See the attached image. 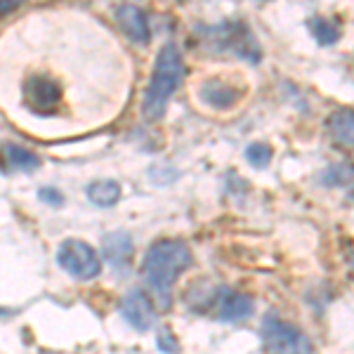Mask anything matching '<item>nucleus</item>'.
Wrapping results in <instances>:
<instances>
[{
	"label": "nucleus",
	"instance_id": "obj_1",
	"mask_svg": "<svg viewBox=\"0 0 354 354\" xmlns=\"http://www.w3.org/2000/svg\"><path fill=\"white\" fill-rule=\"evenodd\" d=\"M192 265V250L182 239H161L145 258V281L161 307H170L173 286Z\"/></svg>",
	"mask_w": 354,
	"mask_h": 354
},
{
	"label": "nucleus",
	"instance_id": "obj_2",
	"mask_svg": "<svg viewBox=\"0 0 354 354\" xmlns=\"http://www.w3.org/2000/svg\"><path fill=\"white\" fill-rule=\"evenodd\" d=\"M182 78H185V59H182L180 48L175 43H165L156 57V64H153L149 85H147L145 93V102H142V111H145L147 118H151V121L163 118L170 97L182 85Z\"/></svg>",
	"mask_w": 354,
	"mask_h": 354
},
{
	"label": "nucleus",
	"instance_id": "obj_3",
	"mask_svg": "<svg viewBox=\"0 0 354 354\" xmlns=\"http://www.w3.org/2000/svg\"><path fill=\"white\" fill-rule=\"evenodd\" d=\"M198 33H201V41L210 53L236 55L241 59H248L250 64H258L262 57L258 38L243 21H222L218 26L198 28Z\"/></svg>",
	"mask_w": 354,
	"mask_h": 354
},
{
	"label": "nucleus",
	"instance_id": "obj_4",
	"mask_svg": "<svg viewBox=\"0 0 354 354\" xmlns=\"http://www.w3.org/2000/svg\"><path fill=\"white\" fill-rule=\"evenodd\" d=\"M262 347L267 354H314V347L305 333L277 312H267L262 319Z\"/></svg>",
	"mask_w": 354,
	"mask_h": 354
},
{
	"label": "nucleus",
	"instance_id": "obj_5",
	"mask_svg": "<svg viewBox=\"0 0 354 354\" xmlns=\"http://www.w3.org/2000/svg\"><path fill=\"white\" fill-rule=\"evenodd\" d=\"M57 262L66 274H71L78 281H93L95 277H100L102 262L100 255L95 253V248L90 243L81 241V239H66L57 248Z\"/></svg>",
	"mask_w": 354,
	"mask_h": 354
},
{
	"label": "nucleus",
	"instance_id": "obj_6",
	"mask_svg": "<svg viewBox=\"0 0 354 354\" xmlns=\"http://www.w3.org/2000/svg\"><path fill=\"white\" fill-rule=\"evenodd\" d=\"M198 97H201L208 106H213V109L230 111L245 97V88L234 81H225V78L215 76L198 85Z\"/></svg>",
	"mask_w": 354,
	"mask_h": 354
},
{
	"label": "nucleus",
	"instance_id": "obj_7",
	"mask_svg": "<svg viewBox=\"0 0 354 354\" xmlns=\"http://www.w3.org/2000/svg\"><path fill=\"white\" fill-rule=\"evenodd\" d=\"M121 314H123L125 322H128L135 330H140V333L151 330L158 322V314L153 310V302L142 288H133L128 295H125L121 302Z\"/></svg>",
	"mask_w": 354,
	"mask_h": 354
},
{
	"label": "nucleus",
	"instance_id": "obj_8",
	"mask_svg": "<svg viewBox=\"0 0 354 354\" xmlns=\"http://www.w3.org/2000/svg\"><path fill=\"white\" fill-rule=\"evenodd\" d=\"M213 305H215V314H218L220 322H243V319H250L255 312V302L250 295L245 293H239V290H232V288H220L213 298Z\"/></svg>",
	"mask_w": 354,
	"mask_h": 354
},
{
	"label": "nucleus",
	"instance_id": "obj_9",
	"mask_svg": "<svg viewBox=\"0 0 354 354\" xmlns=\"http://www.w3.org/2000/svg\"><path fill=\"white\" fill-rule=\"evenodd\" d=\"M102 250H104V258L109 262L111 272L116 277H128L130 267H133V236L128 232H113L106 234L104 243H102Z\"/></svg>",
	"mask_w": 354,
	"mask_h": 354
},
{
	"label": "nucleus",
	"instance_id": "obj_10",
	"mask_svg": "<svg viewBox=\"0 0 354 354\" xmlns=\"http://www.w3.org/2000/svg\"><path fill=\"white\" fill-rule=\"evenodd\" d=\"M116 21L133 43H137V45L149 43V38H151L149 21H147V15L142 8H137V5H118Z\"/></svg>",
	"mask_w": 354,
	"mask_h": 354
},
{
	"label": "nucleus",
	"instance_id": "obj_11",
	"mask_svg": "<svg viewBox=\"0 0 354 354\" xmlns=\"http://www.w3.org/2000/svg\"><path fill=\"white\" fill-rule=\"evenodd\" d=\"M36 168H41V158L33 151L15 145V142H3L0 145V173H31Z\"/></svg>",
	"mask_w": 354,
	"mask_h": 354
},
{
	"label": "nucleus",
	"instance_id": "obj_12",
	"mask_svg": "<svg viewBox=\"0 0 354 354\" xmlns=\"http://www.w3.org/2000/svg\"><path fill=\"white\" fill-rule=\"evenodd\" d=\"M326 130L335 145L354 151V109H335L326 118Z\"/></svg>",
	"mask_w": 354,
	"mask_h": 354
},
{
	"label": "nucleus",
	"instance_id": "obj_13",
	"mask_svg": "<svg viewBox=\"0 0 354 354\" xmlns=\"http://www.w3.org/2000/svg\"><path fill=\"white\" fill-rule=\"evenodd\" d=\"M88 198L90 203L100 205V208H111L121 198V185L113 180H97L88 185Z\"/></svg>",
	"mask_w": 354,
	"mask_h": 354
},
{
	"label": "nucleus",
	"instance_id": "obj_14",
	"mask_svg": "<svg viewBox=\"0 0 354 354\" xmlns=\"http://www.w3.org/2000/svg\"><path fill=\"white\" fill-rule=\"evenodd\" d=\"M307 26H310L312 36L317 38L319 45H335L340 41V26L335 21H328L324 17H312Z\"/></svg>",
	"mask_w": 354,
	"mask_h": 354
},
{
	"label": "nucleus",
	"instance_id": "obj_15",
	"mask_svg": "<svg viewBox=\"0 0 354 354\" xmlns=\"http://www.w3.org/2000/svg\"><path fill=\"white\" fill-rule=\"evenodd\" d=\"M322 185L326 187H352L354 185V165L342 161L328 165L322 173Z\"/></svg>",
	"mask_w": 354,
	"mask_h": 354
},
{
	"label": "nucleus",
	"instance_id": "obj_16",
	"mask_svg": "<svg viewBox=\"0 0 354 354\" xmlns=\"http://www.w3.org/2000/svg\"><path fill=\"white\" fill-rule=\"evenodd\" d=\"M272 147L265 145V142H253V145L245 147V161H248L253 168H267L272 163Z\"/></svg>",
	"mask_w": 354,
	"mask_h": 354
},
{
	"label": "nucleus",
	"instance_id": "obj_17",
	"mask_svg": "<svg viewBox=\"0 0 354 354\" xmlns=\"http://www.w3.org/2000/svg\"><path fill=\"white\" fill-rule=\"evenodd\" d=\"M156 342H158V350H161V352H165V354H180V345H177V338H175L173 333H170L168 328H163L161 333H158Z\"/></svg>",
	"mask_w": 354,
	"mask_h": 354
},
{
	"label": "nucleus",
	"instance_id": "obj_18",
	"mask_svg": "<svg viewBox=\"0 0 354 354\" xmlns=\"http://www.w3.org/2000/svg\"><path fill=\"white\" fill-rule=\"evenodd\" d=\"M38 198L45 201L48 205H53V208H57V205H64V196H62L57 189H53V187H43V189L38 192Z\"/></svg>",
	"mask_w": 354,
	"mask_h": 354
},
{
	"label": "nucleus",
	"instance_id": "obj_19",
	"mask_svg": "<svg viewBox=\"0 0 354 354\" xmlns=\"http://www.w3.org/2000/svg\"><path fill=\"white\" fill-rule=\"evenodd\" d=\"M19 8V3L17 0H0V15H8L12 12V10Z\"/></svg>",
	"mask_w": 354,
	"mask_h": 354
}]
</instances>
